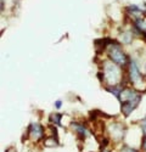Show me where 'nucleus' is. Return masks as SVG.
Returning a JSON list of instances; mask_svg holds the SVG:
<instances>
[{"label":"nucleus","instance_id":"6","mask_svg":"<svg viewBox=\"0 0 146 152\" xmlns=\"http://www.w3.org/2000/svg\"><path fill=\"white\" fill-rule=\"evenodd\" d=\"M111 133L113 134V136L116 137V139H122L123 137V133H124V129L122 128V125H119V124H113V125H111Z\"/></svg>","mask_w":146,"mask_h":152},{"label":"nucleus","instance_id":"11","mask_svg":"<svg viewBox=\"0 0 146 152\" xmlns=\"http://www.w3.org/2000/svg\"><path fill=\"white\" fill-rule=\"evenodd\" d=\"M76 130H77V133L80 135V136H85L87 135V130H85V128L83 125H76Z\"/></svg>","mask_w":146,"mask_h":152},{"label":"nucleus","instance_id":"2","mask_svg":"<svg viewBox=\"0 0 146 152\" xmlns=\"http://www.w3.org/2000/svg\"><path fill=\"white\" fill-rule=\"evenodd\" d=\"M104 74H105V78L106 80L111 84L115 85L119 82L120 79V72L119 68L113 65L112 62H105V66H104Z\"/></svg>","mask_w":146,"mask_h":152},{"label":"nucleus","instance_id":"13","mask_svg":"<svg viewBox=\"0 0 146 152\" xmlns=\"http://www.w3.org/2000/svg\"><path fill=\"white\" fill-rule=\"evenodd\" d=\"M55 107L56 108H60L61 107V101H56V102H55Z\"/></svg>","mask_w":146,"mask_h":152},{"label":"nucleus","instance_id":"14","mask_svg":"<svg viewBox=\"0 0 146 152\" xmlns=\"http://www.w3.org/2000/svg\"><path fill=\"white\" fill-rule=\"evenodd\" d=\"M5 152H16V150H14V148H12V147H10V148H7Z\"/></svg>","mask_w":146,"mask_h":152},{"label":"nucleus","instance_id":"4","mask_svg":"<svg viewBox=\"0 0 146 152\" xmlns=\"http://www.w3.org/2000/svg\"><path fill=\"white\" fill-rule=\"evenodd\" d=\"M29 136L33 139V140H40V139L44 136V129L43 126L38 123H32L29 126Z\"/></svg>","mask_w":146,"mask_h":152},{"label":"nucleus","instance_id":"12","mask_svg":"<svg viewBox=\"0 0 146 152\" xmlns=\"http://www.w3.org/2000/svg\"><path fill=\"white\" fill-rule=\"evenodd\" d=\"M141 128H142V130H144V133H145V135H146V121H144V122L141 123Z\"/></svg>","mask_w":146,"mask_h":152},{"label":"nucleus","instance_id":"15","mask_svg":"<svg viewBox=\"0 0 146 152\" xmlns=\"http://www.w3.org/2000/svg\"><path fill=\"white\" fill-rule=\"evenodd\" d=\"M128 152H138V151H137V150H129Z\"/></svg>","mask_w":146,"mask_h":152},{"label":"nucleus","instance_id":"5","mask_svg":"<svg viewBox=\"0 0 146 152\" xmlns=\"http://www.w3.org/2000/svg\"><path fill=\"white\" fill-rule=\"evenodd\" d=\"M129 77H130V80L134 84H139L140 80H141V74L139 72V68L135 65V62H133V61L129 65Z\"/></svg>","mask_w":146,"mask_h":152},{"label":"nucleus","instance_id":"7","mask_svg":"<svg viewBox=\"0 0 146 152\" xmlns=\"http://www.w3.org/2000/svg\"><path fill=\"white\" fill-rule=\"evenodd\" d=\"M135 24H137V27H138L142 33L146 32V22H145L144 20H141V18L137 20V21H135Z\"/></svg>","mask_w":146,"mask_h":152},{"label":"nucleus","instance_id":"9","mask_svg":"<svg viewBox=\"0 0 146 152\" xmlns=\"http://www.w3.org/2000/svg\"><path fill=\"white\" fill-rule=\"evenodd\" d=\"M122 42L126 43V44H129L131 42V33L130 32H126L122 34Z\"/></svg>","mask_w":146,"mask_h":152},{"label":"nucleus","instance_id":"16","mask_svg":"<svg viewBox=\"0 0 146 152\" xmlns=\"http://www.w3.org/2000/svg\"><path fill=\"white\" fill-rule=\"evenodd\" d=\"M102 152H110V151H108V150H106V148H104V150H102Z\"/></svg>","mask_w":146,"mask_h":152},{"label":"nucleus","instance_id":"3","mask_svg":"<svg viewBox=\"0 0 146 152\" xmlns=\"http://www.w3.org/2000/svg\"><path fill=\"white\" fill-rule=\"evenodd\" d=\"M108 55H110V58H111L115 63L119 65V66H124L126 63H127V56H126V54L119 49L118 45H113V46L110 48Z\"/></svg>","mask_w":146,"mask_h":152},{"label":"nucleus","instance_id":"8","mask_svg":"<svg viewBox=\"0 0 146 152\" xmlns=\"http://www.w3.org/2000/svg\"><path fill=\"white\" fill-rule=\"evenodd\" d=\"M61 118H62V115H60V113H55V115L50 116V121L54 124H60L61 123Z\"/></svg>","mask_w":146,"mask_h":152},{"label":"nucleus","instance_id":"10","mask_svg":"<svg viewBox=\"0 0 146 152\" xmlns=\"http://www.w3.org/2000/svg\"><path fill=\"white\" fill-rule=\"evenodd\" d=\"M57 145H58V142H57L56 139L54 140V136H53V137H50V139H46V140H45V146L53 147V146H57Z\"/></svg>","mask_w":146,"mask_h":152},{"label":"nucleus","instance_id":"1","mask_svg":"<svg viewBox=\"0 0 146 152\" xmlns=\"http://www.w3.org/2000/svg\"><path fill=\"white\" fill-rule=\"evenodd\" d=\"M119 99L122 101V112H123V115L129 116L140 102L141 95H139L131 89H123L120 91Z\"/></svg>","mask_w":146,"mask_h":152}]
</instances>
